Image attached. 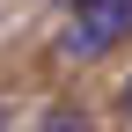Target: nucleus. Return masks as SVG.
Instances as JSON below:
<instances>
[{
	"instance_id": "1",
	"label": "nucleus",
	"mask_w": 132,
	"mask_h": 132,
	"mask_svg": "<svg viewBox=\"0 0 132 132\" xmlns=\"http://www.w3.org/2000/svg\"><path fill=\"white\" fill-rule=\"evenodd\" d=\"M132 44V0H81L66 7V29H59V59L66 66H88L103 52Z\"/></svg>"
},
{
	"instance_id": "2",
	"label": "nucleus",
	"mask_w": 132,
	"mask_h": 132,
	"mask_svg": "<svg viewBox=\"0 0 132 132\" xmlns=\"http://www.w3.org/2000/svg\"><path fill=\"white\" fill-rule=\"evenodd\" d=\"M37 132H95V125H88V110H81V103H52V110L37 118Z\"/></svg>"
},
{
	"instance_id": "3",
	"label": "nucleus",
	"mask_w": 132,
	"mask_h": 132,
	"mask_svg": "<svg viewBox=\"0 0 132 132\" xmlns=\"http://www.w3.org/2000/svg\"><path fill=\"white\" fill-rule=\"evenodd\" d=\"M118 110H125V118H132V73L118 81Z\"/></svg>"
},
{
	"instance_id": "4",
	"label": "nucleus",
	"mask_w": 132,
	"mask_h": 132,
	"mask_svg": "<svg viewBox=\"0 0 132 132\" xmlns=\"http://www.w3.org/2000/svg\"><path fill=\"white\" fill-rule=\"evenodd\" d=\"M52 7H81V0H52Z\"/></svg>"
}]
</instances>
